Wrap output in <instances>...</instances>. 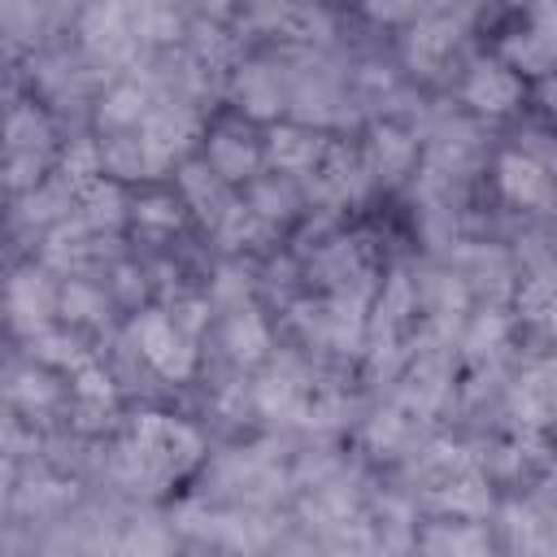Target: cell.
Returning <instances> with one entry per match:
<instances>
[{
	"label": "cell",
	"mask_w": 557,
	"mask_h": 557,
	"mask_svg": "<svg viewBox=\"0 0 557 557\" xmlns=\"http://www.w3.org/2000/svg\"><path fill=\"white\" fill-rule=\"evenodd\" d=\"M139 339H144V352H148L165 374L187 370V348H183L178 331H174L165 318H148V322H144V331H139Z\"/></svg>",
	"instance_id": "1"
},
{
	"label": "cell",
	"mask_w": 557,
	"mask_h": 557,
	"mask_svg": "<svg viewBox=\"0 0 557 557\" xmlns=\"http://www.w3.org/2000/svg\"><path fill=\"white\" fill-rule=\"evenodd\" d=\"M513 96H518V83H513L505 70H487V65H483V70L470 78V100H474L479 109L500 113V109L513 104Z\"/></svg>",
	"instance_id": "2"
},
{
	"label": "cell",
	"mask_w": 557,
	"mask_h": 557,
	"mask_svg": "<svg viewBox=\"0 0 557 557\" xmlns=\"http://www.w3.org/2000/svg\"><path fill=\"white\" fill-rule=\"evenodd\" d=\"M500 183H505V191H509L513 200H540L548 178L540 174L535 161H527V157H505V161H500Z\"/></svg>",
	"instance_id": "3"
},
{
	"label": "cell",
	"mask_w": 557,
	"mask_h": 557,
	"mask_svg": "<svg viewBox=\"0 0 557 557\" xmlns=\"http://www.w3.org/2000/svg\"><path fill=\"white\" fill-rule=\"evenodd\" d=\"M309 152H313V144L305 135H274V161L300 165V161H309Z\"/></svg>",
	"instance_id": "4"
},
{
	"label": "cell",
	"mask_w": 557,
	"mask_h": 557,
	"mask_svg": "<svg viewBox=\"0 0 557 557\" xmlns=\"http://www.w3.org/2000/svg\"><path fill=\"white\" fill-rule=\"evenodd\" d=\"M409 9H413V0H374V13H383V17H400Z\"/></svg>",
	"instance_id": "5"
},
{
	"label": "cell",
	"mask_w": 557,
	"mask_h": 557,
	"mask_svg": "<svg viewBox=\"0 0 557 557\" xmlns=\"http://www.w3.org/2000/svg\"><path fill=\"white\" fill-rule=\"evenodd\" d=\"M553 100H557V91H553Z\"/></svg>",
	"instance_id": "6"
}]
</instances>
